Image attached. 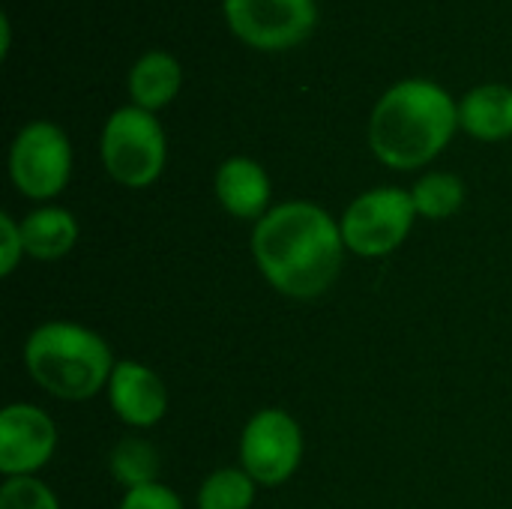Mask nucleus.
I'll use <instances>...</instances> for the list:
<instances>
[{
	"instance_id": "nucleus-1",
	"label": "nucleus",
	"mask_w": 512,
	"mask_h": 509,
	"mask_svg": "<svg viewBox=\"0 0 512 509\" xmlns=\"http://www.w3.org/2000/svg\"><path fill=\"white\" fill-rule=\"evenodd\" d=\"M342 228L309 201H288L258 219L252 255L264 279L288 297H321L342 270Z\"/></svg>"
},
{
	"instance_id": "nucleus-2",
	"label": "nucleus",
	"mask_w": 512,
	"mask_h": 509,
	"mask_svg": "<svg viewBox=\"0 0 512 509\" xmlns=\"http://www.w3.org/2000/svg\"><path fill=\"white\" fill-rule=\"evenodd\" d=\"M456 123L459 105L441 84L408 78L378 99L369 120V144L384 165L411 171L450 144Z\"/></svg>"
},
{
	"instance_id": "nucleus-3",
	"label": "nucleus",
	"mask_w": 512,
	"mask_h": 509,
	"mask_svg": "<svg viewBox=\"0 0 512 509\" xmlns=\"http://www.w3.org/2000/svg\"><path fill=\"white\" fill-rule=\"evenodd\" d=\"M24 363L42 390L66 402L96 396L117 366L99 333L69 321L36 327L24 345Z\"/></svg>"
},
{
	"instance_id": "nucleus-4",
	"label": "nucleus",
	"mask_w": 512,
	"mask_h": 509,
	"mask_svg": "<svg viewBox=\"0 0 512 509\" xmlns=\"http://www.w3.org/2000/svg\"><path fill=\"white\" fill-rule=\"evenodd\" d=\"M102 162L120 186H150L165 168V132L153 111L117 108L102 129Z\"/></svg>"
},
{
	"instance_id": "nucleus-5",
	"label": "nucleus",
	"mask_w": 512,
	"mask_h": 509,
	"mask_svg": "<svg viewBox=\"0 0 512 509\" xmlns=\"http://www.w3.org/2000/svg\"><path fill=\"white\" fill-rule=\"evenodd\" d=\"M414 216H417V210H414L411 192L396 189V186L372 189V192L360 195L357 201H351V207L345 210V216L339 222L345 249H351L363 258L390 255L411 234Z\"/></svg>"
},
{
	"instance_id": "nucleus-6",
	"label": "nucleus",
	"mask_w": 512,
	"mask_h": 509,
	"mask_svg": "<svg viewBox=\"0 0 512 509\" xmlns=\"http://www.w3.org/2000/svg\"><path fill=\"white\" fill-rule=\"evenodd\" d=\"M9 174L15 189L33 201L60 195L72 174V147L66 132L48 120L27 123L12 141Z\"/></svg>"
},
{
	"instance_id": "nucleus-7",
	"label": "nucleus",
	"mask_w": 512,
	"mask_h": 509,
	"mask_svg": "<svg viewBox=\"0 0 512 509\" xmlns=\"http://www.w3.org/2000/svg\"><path fill=\"white\" fill-rule=\"evenodd\" d=\"M303 459V432L288 411H258L240 438V465L261 486H282Z\"/></svg>"
},
{
	"instance_id": "nucleus-8",
	"label": "nucleus",
	"mask_w": 512,
	"mask_h": 509,
	"mask_svg": "<svg viewBox=\"0 0 512 509\" xmlns=\"http://www.w3.org/2000/svg\"><path fill=\"white\" fill-rule=\"evenodd\" d=\"M231 30L264 51L291 48L315 27V0H225Z\"/></svg>"
},
{
	"instance_id": "nucleus-9",
	"label": "nucleus",
	"mask_w": 512,
	"mask_h": 509,
	"mask_svg": "<svg viewBox=\"0 0 512 509\" xmlns=\"http://www.w3.org/2000/svg\"><path fill=\"white\" fill-rule=\"evenodd\" d=\"M57 447L51 417L36 405H9L0 414V471L6 477H30L45 468Z\"/></svg>"
},
{
	"instance_id": "nucleus-10",
	"label": "nucleus",
	"mask_w": 512,
	"mask_h": 509,
	"mask_svg": "<svg viewBox=\"0 0 512 509\" xmlns=\"http://www.w3.org/2000/svg\"><path fill=\"white\" fill-rule=\"evenodd\" d=\"M108 399L114 414L135 429L156 426L168 411V387L153 369L135 360H123L114 366L108 381Z\"/></svg>"
},
{
	"instance_id": "nucleus-11",
	"label": "nucleus",
	"mask_w": 512,
	"mask_h": 509,
	"mask_svg": "<svg viewBox=\"0 0 512 509\" xmlns=\"http://www.w3.org/2000/svg\"><path fill=\"white\" fill-rule=\"evenodd\" d=\"M216 198L237 219H264L270 210V177L249 156H231L216 171Z\"/></svg>"
},
{
	"instance_id": "nucleus-12",
	"label": "nucleus",
	"mask_w": 512,
	"mask_h": 509,
	"mask_svg": "<svg viewBox=\"0 0 512 509\" xmlns=\"http://www.w3.org/2000/svg\"><path fill=\"white\" fill-rule=\"evenodd\" d=\"M459 126L480 141L512 135V87L480 84L459 102Z\"/></svg>"
},
{
	"instance_id": "nucleus-13",
	"label": "nucleus",
	"mask_w": 512,
	"mask_h": 509,
	"mask_svg": "<svg viewBox=\"0 0 512 509\" xmlns=\"http://www.w3.org/2000/svg\"><path fill=\"white\" fill-rule=\"evenodd\" d=\"M180 81H183V72H180V63L174 60V54L147 51L135 60V66L129 72V93L138 108L156 111L177 96Z\"/></svg>"
},
{
	"instance_id": "nucleus-14",
	"label": "nucleus",
	"mask_w": 512,
	"mask_h": 509,
	"mask_svg": "<svg viewBox=\"0 0 512 509\" xmlns=\"http://www.w3.org/2000/svg\"><path fill=\"white\" fill-rule=\"evenodd\" d=\"M21 237L27 255L36 261H57L72 252L78 240V222L63 207H42L21 222Z\"/></svg>"
},
{
	"instance_id": "nucleus-15",
	"label": "nucleus",
	"mask_w": 512,
	"mask_h": 509,
	"mask_svg": "<svg viewBox=\"0 0 512 509\" xmlns=\"http://www.w3.org/2000/svg\"><path fill=\"white\" fill-rule=\"evenodd\" d=\"M108 465H111V477L120 486H126V492L153 486L156 477H159V453L144 438H123L111 450Z\"/></svg>"
},
{
	"instance_id": "nucleus-16",
	"label": "nucleus",
	"mask_w": 512,
	"mask_h": 509,
	"mask_svg": "<svg viewBox=\"0 0 512 509\" xmlns=\"http://www.w3.org/2000/svg\"><path fill=\"white\" fill-rule=\"evenodd\" d=\"M411 198H414L417 216L447 219V216H453L462 207V201H465V183L456 174L432 171V174H426V177H420L414 183Z\"/></svg>"
},
{
	"instance_id": "nucleus-17",
	"label": "nucleus",
	"mask_w": 512,
	"mask_h": 509,
	"mask_svg": "<svg viewBox=\"0 0 512 509\" xmlns=\"http://www.w3.org/2000/svg\"><path fill=\"white\" fill-rule=\"evenodd\" d=\"M255 501V480L243 468H222L210 474L198 492V509H249Z\"/></svg>"
},
{
	"instance_id": "nucleus-18",
	"label": "nucleus",
	"mask_w": 512,
	"mask_h": 509,
	"mask_svg": "<svg viewBox=\"0 0 512 509\" xmlns=\"http://www.w3.org/2000/svg\"><path fill=\"white\" fill-rule=\"evenodd\" d=\"M0 509H60L54 492L33 477H6L0 486Z\"/></svg>"
},
{
	"instance_id": "nucleus-19",
	"label": "nucleus",
	"mask_w": 512,
	"mask_h": 509,
	"mask_svg": "<svg viewBox=\"0 0 512 509\" xmlns=\"http://www.w3.org/2000/svg\"><path fill=\"white\" fill-rule=\"evenodd\" d=\"M21 255H24L21 225H15V219L3 213L0 216V276H12Z\"/></svg>"
},
{
	"instance_id": "nucleus-20",
	"label": "nucleus",
	"mask_w": 512,
	"mask_h": 509,
	"mask_svg": "<svg viewBox=\"0 0 512 509\" xmlns=\"http://www.w3.org/2000/svg\"><path fill=\"white\" fill-rule=\"evenodd\" d=\"M120 509H183V504H180V498L168 486L153 483V486L126 492Z\"/></svg>"
}]
</instances>
